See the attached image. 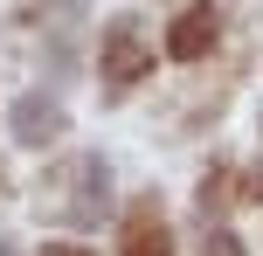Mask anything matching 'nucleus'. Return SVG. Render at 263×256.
<instances>
[{"mask_svg":"<svg viewBox=\"0 0 263 256\" xmlns=\"http://www.w3.org/2000/svg\"><path fill=\"white\" fill-rule=\"evenodd\" d=\"M104 187H111L104 160H69V166H63V194L49 187V201H55V215H63V222L90 229V222H104Z\"/></svg>","mask_w":263,"mask_h":256,"instance_id":"nucleus-1","label":"nucleus"},{"mask_svg":"<svg viewBox=\"0 0 263 256\" xmlns=\"http://www.w3.org/2000/svg\"><path fill=\"white\" fill-rule=\"evenodd\" d=\"M145 69H153V55H145L139 21H111V35H104V83L111 90H132Z\"/></svg>","mask_w":263,"mask_h":256,"instance_id":"nucleus-2","label":"nucleus"},{"mask_svg":"<svg viewBox=\"0 0 263 256\" xmlns=\"http://www.w3.org/2000/svg\"><path fill=\"white\" fill-rule=\"evenodd\" d=\"M166 249H173V229H166V215H159V201L145 194L125 215V256H166Z\"/></svg>","mask_w":263,"mask_h":256,"instance_id":"nucleus-3","label":"nucleus"},{"mask_svg":"<svg viewBox=\"0 0 263 256\" xmlns=\"http://www.w3.org/2000/svg\"><path fill=\"white\" fill-rule=\"evenodd\" d=\"M215 28H222V14H215V7H187L180 21H173V35H166V55H180V63H194V55H208Z\"/></svg>","mask_w":263,"mask_h":256,"instance_id":"nucleus-4","label":"nucleus"},{"mask_svg":"<svg viewBox=\"0 0 263 256\" xmlns=\"http://www.w3.org/2000/svg\"><path fill=\"white\" fill-rule=\"evenodd\" d=\"M55 132H63V111H55L49 97H21V104H14V139H21V146H49Z\"/></svg>","mask_w":263,"mask_h":256,"instance_id":"nucleus-5","label":"nucleus"},{"mask_svg":"<svg viewBox=\"0 0 263 256\" xmlns=\"http://www.w3.org/2000/svg\"><path fill=\"white\" fill-rule=\"evenodd\" d=\"M208 256H242V243H236V235L222 229V235H208Z\"/></svg>","mask_w":263,"mask_h":256,"instance_id":"nucleus-6","label":"nucleus"},{"mask_svg":"<svg viewBox=\"0 0 263 256\" xmlns=\"http://www.w3.org/2000/svg\"><path fill=\"white\" fill-rule=\"evenodd\" d=\"M42 256H90V249H77V243H49Z\"/></svg>","mask_w":263,"mask_h":256,"instance_id":"nucleus-7","label":"nucleus"}]
</instances>
